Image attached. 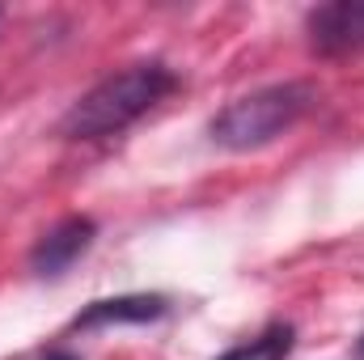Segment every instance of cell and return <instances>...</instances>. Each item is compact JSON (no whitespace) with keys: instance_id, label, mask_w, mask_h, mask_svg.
<instances>
[{"instance_id":"6da1fadb","label":"cell","mask_w":364,"mask_h":360,"mask_svg":"<svg viewBox=\"0 0 364 360\" xmlns=\"http://www.w3.org/2000/svg\"><path fill=\"white\" fill-rule=\"evenodd\" d=\"M174 90V73L166 64H132L106 81H97L73 110L64 115L60 132L68 140H102L123 127H132L140 115H149L166 93Z\"/></svg>"},{"instance_id":"7a4b0ae2","label":"cell","mask_w":364,"mask_h":360,"mask_svg":"<svg viewBox=\"0 0 364 360\" xmlns=\"http://www.w3.org/2000/svg\"><path fill=\"white\" fill-rule=\"evenodd\" d=\"M318 102V90L305 81H279V85H263V90L233 97L216 119H212V140L229 153H250L279 140L284 132H292Z\"/></svg>"},{"instance_id":"3957f363","label":"cell","mask_w":364,"mask_h":360,"mask_svg":"<svg viewBox=\"0 0 364 360\" xmlns=\"http://www.w3.org/2000/svg\"><path fill=\"white\" fill-rule=\"evenodd\" d=\"M309 43L322 55L364 51V0H335L309 13Z\"/></svg>"},{"instance_id":"277c9868","label":"cell","mask_w":364,"mask_h":360,"mask_svg":"<svg viewBox=\"0 0 364 360\" xmlns=\"http://www.w3.org/2000/svg\"><path fill=\"white\" fill-rule=\"evenodd\" d=\"M93 238H97V225H93L90 216H64L30 250V271L34 275H64L93 246Z\"/></svg>"},{"instance_id":"5b68a950","label":"cell","mask_w":364,"mask_h":360,"mask_svg":"<svg viewBox=\"0 0 364 360\" xmlns=\"http://www.w3.org/2000/svg\"><path fill=\"white\" fill-rule=\"evenodd\" d=\"M166 314V297L157 292H127V297H106V301H93L85 305L73 327L77 331H93V327H119V322H153Z\"/></svg>"},{"instance_id":"8992f818","label":"cell","mask_w":364,"mask_h":360,"mask_svg":"<svg viewBox=\"0 0 364 360\" xmlns=\"http://www.w3.org/2000/svg\"><path fill=\"white\" fill-rule=\"evenodd\" d=\"M288 352H292V327L275 322V327H267L259 339L229 348L220 360H288Z\"/></svg>"},{"instance_id":"52a82bcc","label":"cell","mask_w":364,"mask_h":360,"mask_svg":"<svg viewBox=\"0 0 364 360\" xmlns=\"http://www.w3.org/2000/svg\"><path fill=\"white\" fill-rule=\"evenodd\" d=\"M43 360H81V356H73V352H47Z\"/></svg>"},{"instance_id":"ba28073f","label":"cell","mask_w":364,"mask_h":360,"mask_svg":"<svg viewBox=\"0 0 364 360\" xmlns=\"http://www.w3.org/2000/svg\"><path fill=\"white\" fill-rule=\"evenodd\" d=\"M360 360H364V335H360Z\"/></svg>"}]
</instances>
